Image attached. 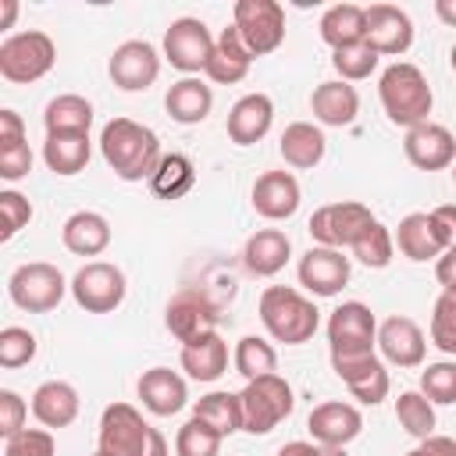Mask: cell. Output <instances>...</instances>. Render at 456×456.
Here are the masks:
<instances>
[{
  "label": "cell",
  "mask_w": 456,
  "mask_h": 456,
  "mask_svg": "<svg viewBox=\"0 0 456 456\" xmlns=\"http://www.w3.org/2000/svg\"><path fill=\"white\" fill-rule=\"evenodd\" d=\"M100 153L121 182H150L164 157L157 132L132 118H110L100 128Z\"/></svg>",
  "instance_id": "obj_1"
},
{
  "label": "cell",
  "mask_w": 456,
  "mask_h": 456,
  "mask_svg": "<svg viewBox=\"0 0 456 456\" xmlns=\"http://www.w3.org/2000/svg\"><path fill=\"white\" fill-rule=\"evenodd\" d=\"M256 314H260V324L267 328V335L285 346H303L321 328V310L314 306V299H306L292 285H267L260 292Z\"/></svg>",
  "instance_id": "obj_2"
},
{
  "label": "cell",
  "mask_w": 456,
  "mask_h": 456,
  "mask_svg": "<svg viewBox=\"0 0 456 456\" xmlns=\"http://www.w3.org/2000/svg\"><path fill=\"white\" fill-rule=\"evenodd\" d=\"M378 96L385 107V118L399 128H413L431 121V107H435V93L424 78V71L410 61H395L381 71L378 78Z\"/></svg>",
  "instance_id": "obj_3"
},
{
  "label": "cell",
  "mask_w": 456,
  "mask_h": 456,
  "mask_svg": "<svg viewBox=\"0 0 456 456\" xmlns=\"http://www.w3.org/2000/svg\"><path fill=\"white\" fill-rule=\"evenodd\" d=\"M239 403H242V431L267 435L281 420H289V413L296 406V395H292V385L281 374H264V378L246 381V388L239 392Z\"/></svg>",
  "instance_id": "obj_4"
},
{
  "label": "cell",
  "mask_w": 456,
  "mask_h": 456,
  "mask_svg": "<svg viewBox=\"0 0 456 456\" xmlns=\"http://www.w3.org/2000/svg\"><path fill=\"white\" fill-rule=\"evenodd\" d=\"M53 64H57V46L39 28L14 32L0 43V78H7L14 86L39 82L43 75H50Z\"/></svg>",
  "instance_id": "obj_5"
},
{
  "label": "cell",
  "mask_w": 456,
  "mask_h": 456,
  "mask_svg": "<svg viewBox=\"0 0 456 456\" xmlns=\"http://www.w3.org/2000/svg\"><path fill=\"white\" fill-rule=\"evenodd\" d=\"M64 292H71V281L61 274L57 264H46V260L21 264L7 278L11 303L18 310H28V314H50V310H57V303L64 299Z\"/></svg>",
  "instance_id": "obj_6"
},
{
  "label": "cell",
  "mask_w": 456,
  "mask_h": 456,
  "mask_svg": "<svg viewBox=\"0 0 456 456\" xmlns=\"http://www.w3.org/2000/svg\"><path fill=\"white\" fill-rule=\"evenodd\" d=\"M378 217L370 214L367 203L360 200H335V203H324L310 214V239L317 246H328V249H353V242L374 224Z\"/></svg>",
  "instance_id": "obj_7"
},
{
  "label": "cell",
  "mask_w": 456,
  "mask_h": 456,
  "mask_svg": "<svg viewBox=\"0 0 456 456\" xmlns=\"http://www.w3.org/2000/svg\"><path fill=\"white\" fill-rule=\"evenodd\" d=\"M232 25L253 57H267L285 43V7L278 0H239Z\"/></svg>",
  "instance_id": "obj_8"
},
{
  "label": "cell",
  "mask_w": 456,
  "mask_h": 456,
  "mask_svg": "<svg viewBox=\"0 0 456 456\" xmlns=\"http://www.w3.org/2000/svg\"><path fill=\"white\" fill-rule=\"evenodd\" d=\"M125 271L107 260H89L71 278V296L86 314H114L125 303Z\"/></svg>",
  "instance_id": "obj_9"
},
{
  "label": "cell",
  "mask_w": 456,
  "mask_h": 456,
  "mask_svg": "<svg viewBox=\"0 0 456 456\" xmlns=\"http://www.w3.org/2000/svg\"><path fill=\"white\" fill-rule=\"evenodd\" d=\"M328 346L331 356H360V353H374L378 346V317L367 303L349 299L338 303L328 317Z\"/></svg>",
  "instance_id": "obj_10"
},
{
  "label": "cell",
  "mask_w": 456,
  "mask_h": 456,
  "mask_svg": "<svg viewBox=\"0 0 456 456\" xmlns=\"http://www.w3.org/2000/svg\"><path fill=\"white\" fill-rule=\"evenodd\" d=\"M217 36L207 28V21L200 18H175L164 32V57L171 61V68H178L185 78L207 71V61L214 53Z\"/></svg>",
  "instance_id": "obj_11"
},
{
  "label": "cell",
  "mask_w": 456,
  "mask_h": 456,
  "mask_svg": "<svg viewBox=\"0 0 456 456\" xmlns=\"http://www.w3.org/2000/svg\"><path fill=\"white\" fill-rule=\"evenodd\" d=\"M150 442V424L132 403H110L100 413V431H96V449L107 456H142Z\"/></svg>",
  "instance_id": "obj_12"
},
{
  "label": "cell",
  "mask_w": 456,
  "mask_h": 456,
  "mask_svg": "<svg viewBox=\"0 0 456 456\" xmlns=\"http://www.w3.org/2000/svg\"><path fill=\"white\" fill-rule=\"evenodd\" d=\"M331 370L335 378L353 392V399H360L363 406H378L392 381H388V367L378 353H360V356H331Z\"/></svg>",
  "instance_id": "obj_13"
},
{
  "label": "cell",
  "mask_w": 456,
  "mask_h": 456,
  "mask_svg": "<svg viewBox=\"0 0 456 456\" xmlns=\"http://www.w3.org/2000/svg\"><path fill=\"white\" fill-rule=\"evenodd\" d=\"M107 71H110V82H114L118 89H125V93H142V89H150V86L157 82V75H160V53H157V46L146 43V39H125V43L110 53Z\"/></svg>",
  "instance_id": "obj_14"
},
{
  "label": "cell",
  "mask_w": 456,
  "mask_h": 456,
  "mask_svg": "<svg viewBox=\"0 0 456 456\" xmlns=\"http://www.w3.org/2000/svg\"><path fill=\"white\" fill-rule=\"evenodd\" d=\"M299 285L310 292V296H338L346 285H349V274H353V264L342 249H328V246H310L303 256H299Z\"/></svg>",
  "instance_id": "obj_15"
},
{
  "label": "cell",
  "mask_w": 456,
  "mask_h": 456,
  "mask_svg": "<svg viewBox=\"0 0 456 456\" xmlns=\"http://www.w3.org/2000/svg\"><path fill=\"white\" fill-rule=\"evenodd\" d=\"M395 235V246L406 260L413 264H424V260H438L452 242L445 235V228L438 224V217L431 210H413L399 221V228L392 232Z\"/></svg>",
  "instance_id": "obj_16"
},
{
  "label": "cell",
  "mask_w": 456,
  "mask_h": 456,
  "mask_svg": "<svg viewBox=\"0 0 456 456\" xmlns=\"http://www.w3.org/2000/svg\"><path fill=\"white\" fill-rule=\"evenodd\" d=\"M403 150H406V160L420 171H445L456 164V135L438 121L406 128Z\"/></svg>",
  "instance_id": "obj_17"
},
{
  "label": "cell",
  "mask_w": 456,
  "mask_h": 456,
  "mask_svg": "<svg viewBox=\"0 0 456 456\" xmlns=\"http://www.w3.org/2000/svg\"><path fill=\"white\" fill-rule=\"evenodd\" d=\"M164 324H167V331L185 346V342H196V338L217 331V310H214V303H210L203 292L185 289V292H178V296L167 303Z\"/></svg>",
  "instance_id": "obj_18"
},
{
  "label": "cell",
  "mask_w": 456,
  "mask_h": 456,
  "mask_svg": "<svg viewBox=\"0 0 456 456\" xmlns=\"http://www.w3.org/2000/svg\"><path fill=\"white\" fill-rule=\"evenodd\" d=\"M378 349H381V360L392 367H420L428 353V338L413 317L395 314L378 324Z\"/></svg>",
  "instance_id": "obj_19"
},
{
  "label": "cell",
  "mask_w": 456,
  "mask_h": 456,
  "mask_svg": "<svg viewBox=\"0 0 456 456\" xmlns=\"http://www.w3.org/2000/svg\"><path fill=\"white\" fill-rule=\"evenodd\" d=\"M367 43L378 57H403L413 46V21L395 4H370L367 7Z\"/></svg>",
  "instance_id": "obj_20"
},
{
  "label": "cell",
  "mask_w": 456,
  "mask_h": 456,
  "mask_svg": "<svg viewBox=\"0 0 456 456\" xmlns=\"http://www.w3.org/2000/svg\"><path fill=\"white\" fill-rule=\"evenodd\" d=\"M306 428H310L314 442L346 449L353 438H360V431H363V413H360L353 403L328 399V403H317V406L310 410Z\"/></svg>",
  "instance_id": "obj_21"
},
{
  "label": "cell",
  "mask_w": 456,
  "mask_h": 456,
  "mask_svg": "<svg viewBox=\"0 0 456 456\" xmlns=\"http://www.w3.org/2000/svg\"><path fill=\"white\" fill-rule=\"evenodd\" d=\"M299 182L292 171H264L256 182H253V192H249V203L260 217L267 221H285L299 210Z\"/></svg>",
  "instance_id": "obj_22"
},
{
  "label": "cell",
  "mask_w": 456,
  "mask_h": 456,
  "mask_svg": "<svg viewBox=\"0 0 456 456\" xmlns=\"http://www.w3.org/2000/svg\"><path fill=\"white\" fill-rule=\"evenodd\" d=\"M271 125H274V103L267 93H246L228 110V139L235 146L260 142L271 132Z\"/></svg>",
  "instance_id": "obj_23"
},
{
  "label": "cell",
  "mask_w": 456,
  "mask_h": 456,
  "mask_svg": "<svg viewBox=\"0 0 456 456\" xmlns=\"http://www.w3.org/2000/svg\"><path fill=\"white\" fill-rule=\"evenodd\" d=\"M139 399L153 417H171L189 403V385L171 367H150L139 378Z\"/></svg>",
  "instance_id": "obj_24"
},
{
  "label": "cell",
  "mask_w": 456,
  "mask_h": 456,
  "mask_svg": "<svg viewBox=\"0 0 456 456\" xmlns=\"http://www.w3.org/2000/svg\"><path fill=\"white\" fill-rule=\"evenodd\" d=\"M310 110H314V121L317 125L346 128L360 114V93L349 82H342V78H328V82H321L310 93Z\"/></svg>",
  "instance_id": "obj_25"
},
{
  "label": "cell",
  "mask_w": 456,
  "mask_h": 456,
  "mask_svg": "<svg viewBox=\"0 0 456 456\" xmlns=\"http://www.w3.org/2000/svg\"><path fill=\"white\" fill-rule=\"evenodd\" d=\"M292 256V242L281 228H256L242 246V264L253 278H274Z\"/></svg>",
  "instance_id": "obj_26"
},
{
  "label": "cell",
  "mask_w": 456,
  "mask_h": 456,
  "mask_svg": "<svg viewBox=\"0 0 456 456\" xmlns=\"http://www.w3.org/2000/svg\"><path fill=\"white\" fill-rule=\"evenodd\" d=\"M78 406H82V399H78L75 385H71V381H61V378H50V381H43V385L32 392V417H36L43 428H50V431L75 424Z\"/></svg>",
  "instance_id": "obj_27"
},
{
  "label": "cell",
  "mask_w": 456,
  "mask_h": 456,
  "mask_svg": "<svg viewBox=\"0 0 456 456\" xmlns=\"http://www.w3.org/2000/svg\"><path fill=\"white\" fill-rule=\"evenodd\" d=\"M253 61H256V57L246 50V43H242V36L235 32V25H228V28H221V36H217V43H214V53H210L203 75H207L210 82H217V86H235V82H242V78L249 75Z\"/></svg>",
  "instance_id": "obj_28"
},
{
  "label": "cell",
  "mask_w": 456,
  "mask_h": 456,
  "mask_svg": "<svg viewBox=\"0 0 456 456\" xmlns=\"http://www.w3.org/2000/svg\"><path fill=\"white\" fill-rule=\"evenodd\" d=\"M278 153H281V160L289 167L310 171V167H317L324 160L328 139H324L321 125H314V121H292V125H285V132L278 139Z\"/></svg>",
  "instance_id": "obj_29"
},
{
  "label": "cell",
  "mask_w": 456,
  "mask_h": 456,
  "mask_svg": "<svg viewBox=\"0 0 456 456\" xmlns=\"http://www.w3.org/2000/svg\"><path fill=\"white\" fill-rule=\"evenodd\" d=\"M61 242L75 256H100L110 246V221L96 210H75L61 228Z\"/></svg>",
  "instance_id": "obj_30"
},
{
  "label": "cell",
  "mask_w": 456,
  "mask_h": 456,
  "mask_svg": "<svg viewBox=\"0 0 456 456\" xmlns=\"http://www.w3.org/2000/svg\"><path fill=\"white\" fill-rule=\"evenodd\" d=\"M164 107H167L171 121H178V125H200V121H207V114H210V107H214V89H210L200 75L178 78V82L167 89Z\"/></svg>",
  "instance_id": "obj_31"
},
{
  "label": "cell",
  "mask_w": 456,
  "mask_h": 456,
  "mask_svg": "<svg viewBox=\"0 0 456 456\" xmlns=\"http://www.w3.org/2000/svg\"><path fill=\"white\" fill-rule=\"evenodd\" d=\"M321 39L331 50H346L356 43H367V7L360 4H331L321 14Z\"/></svg>",
  "instance_id": "obj_32"
},
{
  "label": "cell",
  "mask_w": 456,
  "mask_h": 456,
  "mask_svg": "<svg viewBox=\"0 0 456 456\" xmlns=\"http://www.w3.org/2000/svg\"><path fill=\"white\" fill-rule=\"evenodd\" d=\"M178 363L192 381H217L228 370V342L217 331H210L196 342H185Z\"/></svg>",
  "instance_id": "obj_33"
},
{
  "label": "cell",
  "mask_w": 456,
  "mask_h": 456,
  "mask_svg": "<svg viewBox=\"0 0 456 456\" xmlns=\"http://www.w3.org/2000/svg\"><path fill=\"white\" fill-rule=\"evenodd\" d=\"M93 125V103L78 93H61L43 110L46 135H89Z\"/></svg>",
  "instance_id": "obj_34"
},
{
  "label": "cell",
  "mask_w": 456,
  "mask_h": 456,
  "mask_svg": "<svg viewBox=\"0 0 456 456\" xmlns=\"http://www.w3.org/2000/svg\"><path fill=\"white\" fill-rule=\"evenodd\" d=\"M192 417L203 420L207 428H214L221 438L242 431V403H239V392H207L192 403Z\"/></svg>",
  "instance_id": "obj_35"
},
{
  "label": "cell",
  "mask_w": 456,
  "mask_h": 456,
  "mask_svg": "<svg viewBox=\"0 0 456 456\" xmlns=\"http://www.w3.org/2000/svg\"><path fill=\"white\" fill-rule=\"evenodd\" d=\"M89 157H93L89 135H46V142H43V160L61 178H71V175L86 171Z\"/></svg>",
  "instance_id": "obj_36"
},
{
  "label": "cell",
  "mask_w": 456,
  "mask_h": 456,
  "mask_svg": "<svg viewBox=\"0 0 456 456\" xmlns=\"http://www.w3.org/2000/svg\"><path fill=\"white\" fill-rule=\"evenodd\" d=\"M192 185H196V164L185 153H164L157 171H153V178H150V189L160 200H178Z\"/></svg>",
  "instance_id": "obj_37"
},
{
  "label": "cell",
  "mask_w": 456,
  "mask_h": 456,
  "mask_svg": "<svg viewBox=\"0 0 456 456\" xmlns=\"http://www.w3.org/2000/svg\"><path fill=\"white\" fill-rule=\"evenodd\" d=\"M232 363H235V370H239L246 381L264 378V374H278V353H274V346H271L267 338H260V335H242V338L235 342Z\"/></svg>",
  "instance_id": "obj_38"
},
{
  "label": "cell",
  "mask_w": 456,
  "mask_h": 456,
  "mask_svg": "<svg viewBox=\"0 0 456 456\" xmlns=\"http://www.w3.org/2000/svg\"><path fill=\"white\" fill-rule=\"evenodd\" d=\"M395 420H399V428L406 435H413L417 442H424V438L435 435V403L420 388L399 392V399H395Z\"/></svg>",
  "instance_id": "obj_39"
},
{
  "label": "cell",
  "mask_w": 456,
  "mask_h": 456,
  "mask_svg": "<svg viewBox=\"0 0 456 456\" xmlns=\"http://www.w3.org/2000/svg\"><path fill=\"white\" fill-rule=\"evenodd\" d=\"M392 253H395V235H392L381 221H374V224L353 242V256H356L363 267H374V271L388 267V264H392Z\"/></svg>",
  "instance_id": "obj_40"
},
{
  "label": "cell",
  "mask_w": 456,
  "mask_h": 456,
  "mask_svg": "<svg viewBox=\"0 0 456 456\" xmlns=\"http://www.w3.org/2000/svg\"><path fill=\"white\" fill-rule=\"evenodd\" d=\"M378 50L370 43H356V46H346V50H331V68L338 71L342 82H363L374 75L378 68Z\"/></svg>",
  "instance_id": "obj_41"
},
{
  "label": "cell",
  "mask_w": 456,
  "mask_h": 456,
  "mask_svg": "<svg viewBox=\"0 0 456 456\" xmlns=\"http://www.w3.org/2000/svg\"><path fill=\"white\" fill-rule=\"evenodd\" d=\"M221 435L214 428H207L203 420L189 417L178 435H175V456H217L221 452Z\"/></svg>",
  "instance_id": "obj_42"
},
{
  "label": "cell",
  "mask_w": 456,
  "mask_h": 456,
  "mask_svg": "<svg viewBox=\"0 0 456 456\" xmlns=\"http://www.w3.org/2000/svg\"><path fill=\"white\" fill-rule=\"evenodd\" d=\"M420 392L435 406H452L456 403V360H438L420 370Z\"/></svg>",
  "instance_id": "obj_43"
},
{
  "label": "cell",
  "mask_w": 456,
  "mask_h": 456,
  "mask_svg": "<svg viewBox=\"0 0 456 456\" xmlns=\"http://www.w3.org/2000/svg\"><path fill=\"white\" fill-rule=\"evenodd\" d=\"M36 360V335L21 324H7L0 331V367L14 370V367H25Z\"/></svg>",
  "instance_id": "obj_44"
},
{
  "label": "cell",
  "mask_w": 456,
  "mask_h": 456,
  "mask_svg": "<svg viewBox=\"0 0 456 456\" xmlns=\"http://www.w3.org/2000/svg\"><path fill=\"white\" fill-rule=\"evenodd\" d=\"M431 342L456 356V292H442L431 306Z\"/></svg>",
  "instance_id": "obj_45"
},
{
  "label": "cell",
  "mask_w": 456,
  "mask_h": 456,
  "mask_svg": "<svg viewBox=\"0 0 456 456\" xmlns=\"http://www.w3.org/2000/svg\"><path fill=\"white\" fill-rule=\"evenodd\" d=\"M4 456H57V442L50 428H25L4 438Z\"/></svg>",
  "instance_id": "obj_46"
},
{
  "label": "cell",
  "mask_w": 456,
  "mask_h": 456,
  "mask_svg": "<svg viewBox=\"0 0 456 456\" xmlns=\"http://www.w3.org/2000/svg\"><path fill=\"white\" fill-rule=\"evenodd\" d=\"M0 217H4V228H0V242H11L28 221H32V203L14 192V189H4L0 192Z\"/></svg>",
  "instance_id": "obj_47"
},
{
  "label": "cell",
  "mask_w": 456,
  "mask_h": 456,
  "mask_svg": "<svg viewBox=\"0 0 456 456\" xmlns=\"http://www.w3.org/2000/svg\"><path fill=\"white\" fill-rule=\"evenodd\" d=\"M25 420H28V403L14 388H0V435L11 438L25 431Z\"/></svg>",
  "instance_id": "obj_48"
},
{
  "label": "cell",
  "mask_w": 456,
  "mask_h": 456,
  "mask_svg": "<svg viewBox=\"0 0 456 456\" xmlns=\"http://www.w3.org/2000/svg\"><path fill=\"white\" fill-rule=\"evenodd\" d=\"M28 171H32V150H28V142L4 146L0 150V178L4 182H21Z\"/></svg>",
  "instance_id": "obj_49"
},
{
  "label": "cell",
  "mask_w": 456,
  "mask_h": 456,
  "mask_svg": "<svg viewBox=\"0 0 456 456\" xmlns=\"http://www.w3.org/2000/svg\"><path fill=\"white\" fill-rule=\"evenodd\" d=\"M18 142H25V121H21L18 110L4 107L0 110V150L4 146H18Z\"/></svg>",
  "instance_id": "obj_50"
},
{
  "label": "cell",
  "mask_w": 456,
  "mask_h": 456,
  "mask_svg": "<svg viewBox=\"0 0 456 456\" xmlns=\"http://www.w3.org/2000/svg\"><path fill=\"white\" fill-rule=\"evenodd\" d=\"M274 456H346V449H338V445H321V442H303V438H296V442H285Z\"/></svg>",
  "instance_id": "obj_51"
},
{
  "label": "cell",
  "mask_w": 456,
  "mask_h": 456,
  "mask_svg": "<svg viewBox=\"0 0 456 456\" xmlns=\"http://www.w3.org/2000/svg\"><path fill=\"white\" fill-rule=\"evenodd\" d=\"M406 456H456V442L449 435H431V438L417 442Z\"/></svg>",
  "instance_id": "obj_52"
},
{
  "label": "cell",
  "mask_w": 456,
  "mask_h": 456,
  "mask_svg": "<svg viewBox=\"0 0 456 456\" xmlns=\"http://www.w3.org/2000/svg\"><path fill=\"white\" fill-rule=\"evenodd\" d=\"M435 278H438L442 292H456V246H449V249L435 260Z\"/></svg>",
  "instance_id": "obj_53"
},
{
  "label": "cell",
  "mask_w": 456,
  "mask_h": 456,
  "mask_svg": "<svg viewBox=\"0 0 456 456\" xmlns=\"http://www.w3.org/2000/svg\"><path fill=\"white\" fill-rule=\"evenodd\" d=\"M431 214H435V217H438V224L445 228V235H449V242L456 246V203H442V207H435Z\"/></svg>",
  "instance_id": "obj_54"
},
{
  "label": "cell",
  "mask_w": 456,
  "mask_h": 456,
  "mask_svg": "<svg viewBox=\"0 0 456 456\" xmlns=\"http://www.w3.org/2000/svg\"><path fill=\"white\" fill-rule=\"evenodd\" d=\"M142 456H171L167 438H164L157 428H150V442H146V452H142Z\"/></svg>",
  "instance_id": "obj_55"
},
{
  "label": "cell",
  "mask_w": 456,
  "mask_h": 456,
  "mask_svg": "<svg viewBox=\"0 0 456 456\" xmlns=\"http://www.w3.org/2000/svg\"><path fill=\"white\" fill-rule=\"evenodd\" d=\"M435 14H438L442 25L456 28V0H435Z\"/></svg>",
  "instance_id": "obj_56"
},
{
  "label": "cell",
  "mask_w": 456,
  "mask_h": 456,
  "mask_svg": "<svg viewBox=\"0 0 456 456\" xmlns=\"http://www.w3.org/2000/svg\"><path fill=\"white\" fill-rule=\"evenodd\" d=\"M4 4V18H0V28H11L14 25V18H18V4L14 0H0Z\"/></svg>",
  "instance_id": "obj_57"
},
{
  "label": "cell",
  "mask_w": 456,
  "mask_h": 456,
  "mask_svg": "<svg viewBox=\"0 0 456 456\" xmlns=\"http://www.w3.org/2000/svg\"><path fill=\"white\" fill-rule=\"evenodd\" d=\"M449 64H452V71H456V43H452V50H449Z\"/></svg>",
  "instance_id": "obj_58"
},
{
  "label": "cell",
  "mask_w": 456,
  "mask_h": 456,
  "mask_svg": "<svg viewBox=\"0 0 456 456\" xmlns=\"http://www.w3.org/2000/svg\"><path fill=\"white\" fill-rule=\"evenodd\" d=\"M93 456H107V452H103V449H96V452H93Z\"/></svg>",
  "instance_id": "obj_59"
},
{
  "label": "cell",
  "mask_w": 456,
  "mask_h": 456,
  "mask_svg": "<svg viewBox=\"0 0 456 456\" xmlns=\"http://www.w3.org/2000/svg\"><path fill=\"white\" fill-rule=\"evenodd\" d=\"M452 182H456V164H452Z\"/></svg>",
  "instance_id": "obj_60"
}]
</instances>
